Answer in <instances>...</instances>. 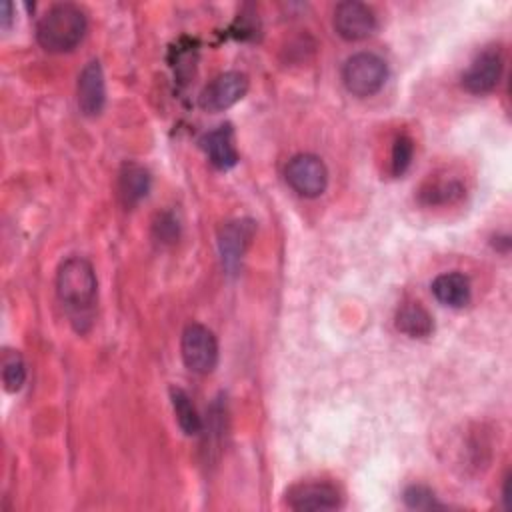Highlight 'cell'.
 <instances>
[{"mask_svg":"<svg viewBox=\"0 0 512 512\" xmlns=\"http://www.w3.org/2000/svg\"><path fill=\"white\" fill-rule=\"evenodd\" d=\"M76 100H78V108L84 116L94 118L104 110L106 82H104V72H102V66L98 60H90L78 74Z\"/></svg>","mask_w":512,"mask_h":512,"instance_id":"11","label":"cell"},{"mask_svg":"<svg viewBox=\"0 0 512 512\" xmlns=\"http://www.w3.org/2000/svg\"><path fill=\"white\" fill-rule=\"evenodd\" d=\"M248 76L238 70H228L212 78L200 92L198 104L208 112H222L240 102L248 92Z\"/></svg>","mask_w":512,"mask_h":512,"instance_id":"6","label":"cell"},{"mask_svg":"<svg viewBox=\"0 0 512 512\" xmlns=\"http://www.w3.org/2000/svg\"><path fill=\"white\" fill-rule=\"evenodd\" d=\"M170 402H172V410H174V416H176V422L180 426V430L186 434V436H196L204 430V422L192 402V398L188 396L186 390L178 388V386H172L170 388Z\"/></svg>","mask_w":512,"mask_h":512,"instance_id":"16","label":"cell"},{"mask_svg":"<svg viewBox=\"0 0 512 512\" xmlns=\"http://www.w3.org/2000/svg\"><path fill=\"white\" fill-rule=\"evenodd\" d=\"M256 232V224L250 218H236L228 220L218 230V250L222 264L228 272H236L246 248L250 246Z\"/></svg>","mask_w":512,"mask_h":512,"instance_id":"10","label":"cell"},{"mask_svg":"<svg viewBox=\"0 0 512 512\" xmlns=\"http://www.w3.org/2000/svg\"><path fill=\"white\" fill-rule=\"evenodd\" d=\"M156 238L162 242H174L178 238V222L174 220L172 214H162L158 216V222L154 224Z\"/></svg>","mask_w":512,"mask_h":512,"instance_id":"21","label":"cell"},{"mask_svg":"<svg viewBox=\"0 0 512 512\" xmlns=\"http://www.w3.org/2000/svg\"><path fill=\"white\" fill-rule=\"evenodd\" d=\"M150 172L138 162H124L118 172L116 192L122 206L132 208L150 192Z\"/></svg>","mask_w":512,"mask_h":512,"instance_id":"13","label":"cell"},{"mask_svg":"<svg viewBox=\"0 0 512 512\" xmlns=\"http://www.w3.org/2000/svg\"><path fill=\"white\" fill-rule=\"evenodd\" d=\"M434 298L450 308H462L470 302L472 288L468 276L462 272H442L432 280Z\"/></svg>","mask_w":512,"mask_h":512,"instance_id":"14","label":"cell"},{"mask_svg":"<svg viewBox=\"0 0 512 512\" xmlns=\"http://www.w3.org/2000/svg\"><path fill=\"white\" fill-rule=\"evenodd\" d=\"M464 194V186L458 180H436L420 190V200L424 204H450Z\"/></svg>","mask_w":512,"mask_h":512,"instance_id":"18","label":"cell"},{"mask_svg":"<svg viewBox=\"0 0 512 512\" xmlns=\"http://www.w3.org/2000/svg\"><path fill=\"white\" fill-rule=\"evenodd\" d=\"M180 354L190 372L210 374L218 364V340L210 328L192 322L182 332Z\"/></svg>","mask_w":512,"mask_h":512,"instance_id":"4","label":"cell"},{"mask_svg":"<svg viewBox=\"0 0 512 512\" xmlns=\"http://www.w3.org/2000/svg\"><path fill=\"white\" fill-rule=\"evenodd\" d=\"M12 10H14V6H12V2H2V14H0V24H2V28L4 30H8L10 28V24H12Z\"/></svg>","mask_w":512,"mask_h":512,"instance_id":"22","label":"cell"},{"mask_svg":"<svg viewBox=\"0 0 512 512\" xmlns=\"http://www.w3.org/2000/svg\"><path fill=\"white\" fill-rule=\"evenodd\" d=\"M388 78L386 62L374 52H356L342 66V82L346 90L358 98L380 92Z\"/></svg>","mask_w":512,"mask_h":512,"instance_id":"3","label":"cell"},{"mask_svg":"<svg viewBox=\"0 0 512 512\" xmlns=\"http://www.w3.org/2000/svg\"><path fill=\"white\" fill-rule=\"evenodd\" d=\"M504 58L496 46H488L476 54L470 66L462 74V86L470 94H488L492 92L502 78Z\"/></svg>","mask_w":512,"mask_h":512,"instance_id":"7","label":"cell"},{"mask_svg":"<svg viewBox=\"0 0 512 512\" xmlns=\"http://www.w3.org/2000/svg\"><path fill=\"white\" fill-rule=\"evenodd\" d=\"M334 30L340 38L356 42V40H364L368 36L374 34L376 26H378V18L374 14V10L364 4V2H356V0H348V2H340L334 8Z\"/></svg>","mask_w":512,"mask_h":512,"instance_id":"8","label":"cell"},{"mask_svg":"<svg viewBox=\"0 0 512 512\" xmlns=\"http://www.w3.org/2000/svg\"><path fill=\"white\" fill-rule=\"evenodd\" d=\"M88 28L86 14L80 6L64 2L50 6L36 22V40L46 52L62 54L74 50Z\"/></svg>","mask_w":512,"mask_h":512,"instance_id":"2","label":"cell"},{"mask_svg":"<svg viewBox=\"0 0 512 512\" xmlns=\"http://www.w3.org/2000/svg\"><path fill=\"white\" fill-rule=\"evenodd\" d=\"M288 186L302 198H318L328 186V168L314 154H296L284 168Z\"/></svg>","mask_w":512,"mask_h":512,"instance_id":"5","label":"cell"},{"mask_svg":"<svg viewBox=\"0 0 512 512\" xmlns=\"http://www.w3.org/2000/svg\"><path fill=\"white\" fill-rule=\"evenodd\" d=\"M396 328L408 338H426L434 330V320L420 302H406L396 312Z\"/></svg>","mask_w":512,"mask_h":512,"instance_id":"15","label":"cell"},{"mask_svg":"<svg viewBox=\"0 0 512 512\" xmlns=\"http://www.w3.org/2000/svg\"><path fill=\"white\" fill-rule=\"evenodd\" d=\"M404 502L408 508H416V510H430V508H440L442 504L436 500L434 492L428 486L422 484H412L404 490Z\"/></svg>","mask_w":512,"mask_h":512,"instance_id":"20","label":"cell"},{"mask_svg":"<svg viewBox=\"0 0 512 512\" xmlns=\"http://www.w3.org/2000/svg\"><path fill=\"white\" fill-rule=\"evenodd\" d=\"M56 292L72 322L80 330L82 322H90L98 296V278L94 266L82 256L66 258L56 272Z\"/></svg>","mask_w":512,"mask_h":512,"instance_id":"1","label":"cell"},{"mask_svg":"<svg viewBox=\"0 0 512 512\" xmlns=\"http://www.w3.org/2000/svg\"><path fill=\"white\" fill-rule=\"evenodd\" d=\"M414 158V142L410 136L400 134L396 136L394 144H392V152H390V172L392 176H402Z\"/></svg>","mask_w":512,"mask_h":512,"instance_id":"19","label":"cell"},{"mask_svg":"<svg viewBox=\"0 0 512 512\" xmlns=\"http://www.w3.org/2000/svg\"><path fill=\"white\" fill-rule=\"evenodd\" d=\"M210 164L218 170H230L238 164V150L234 144V130L230 124H220L218 128L206 132L200 140Z\"/></svg>","mask_w":512,"mask_h":512,"instance_id":"12","label":"cell"},{"mask_svg":"<svg viewBox=\"0 0 512 512\" xmlns=\"http://www.w3.org/2000/svg\"><path fill=\"white\" fill-rule=\"evenodd\" d=\"M286 504L298 512L336 510L342 506V494L330 482H298L286 492Z\"/></svg>","mask_w":512,"mask_h":512,"instance_id":"9","label":"cell"},{"mask_svg":"<svg viewBox=\"0 0 512 512\" xmlns=\"http://www.w3.org/2000/svg\"><path fill=\"white\" fill-rule=\"evenodd\" d=\"M26 382V362L18 350H4L2 354V384L4 390L16 394Z\"/></svg>","mask_w":512,"mask_h":512,"instance_id":"17","label":"cell"}]
</instances>
